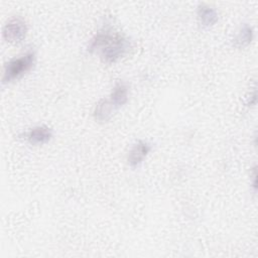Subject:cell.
<instances>
[{"mask_svg":"<svg viewBox=\"0 0 258 258\" xmlns=\"http://www.w3.org/2000/svg\"><path fill=\"white\" fill-rule=\"evenodd\" d=\"M130 48L129 40L122 34L114 32L110 26H104L90 40L88 50L99 52L101 58L108 63L116 62Z\"/></svg>","mask_w":258,"mask_h":258,"instance_id":"obj_1","label":"cell"},{"mask_svg":"<svg viewBox=\"0 0 258 258\" xmlns=\"http://www.w3.org/2000/svg\"><path fill=\"white\" fill-rule=\"evenodd\" d=\"M35 59L36 55L33 50H28L22 55L10 59L4 66L2 77L3 83H10L21 78L33 68Z\"/></svg>","mask_w":258,"mask_h":258,"instance_id":"obj_2","label":"cell"},{"mask_svg":"<svg viewBox=\"0 0 258 258\" xmlns=\"http://www.w3.org/2000/svg\"><path fill=\"white\" fill-rule=\"evenodd\" d=\"M27 29L26 21L22 17L14 16L5 23L2 30V35L6 41L18 43L24 39Z\"/></svg>","mask_w":258,"mask_h":258,"instance_id":"obj_3","label":"cell"},{"mask_svg":"<svg viewBox=\"0 0 258 258\" xmlns=\"http://www.w3.org/2000/svg\"><path fill=\"white\" fill-rule=\"evenodd\" d=\"M151 150V145L146 141H138L130 149L127 157L128 164L132 167L139 165Z\"/></svg>","mask_w":258,"mask_h":258,"instance_id":"obj_4","label":"cell"},{"mask_svg":"<svg viewBox=\"0 0 258 258\" xmlns=\"http://www.w3.org/2000/svg\"><path fill=\"white\" fill-rule=\"evenodd\" d=\"M25 137L30 144H44L51 139L52 132L51 129L46 126H36L30 129L25 134Z\"/></svg>","mask_w":258,"mask_h":258,"instance_id":"obj_5","label":"cell"},{"mask_svg":"<svg viewBox=\"0 0 258 258\" xmlns=\"http://www.w3.org/2000/svg\"><path fill=\"white\" fill-rule=\"evenodd\" d=\"M114 109L116 108L113 106L109 99H102L96 104L93 115L96 120L100 122H106L111 118Z\"/></svg>","mask_w":258,"mask_h":258,"instance_id":"obj_6","label":"cell"},{"mask_svg":"<svg viewBox=\"0 0 258 258\" xmlns=\"http://www.w3.org/2000/svg\"><path fill=\"white\" fill-rule=\"evenodd\" d=\"M198 18L202 25L212 26L218 21V12L212 6L201 4L198 7Z\"/></svg>","mask_w":258,"mask_h":258,"instance_id":"obj_7","label":"cell"},{"mask_svg":"<svg viewBox=\"0 0 258 258\" xmlns=\"http://www.w3.org/2000/svg\"><path fill=\"white\" fill-rule=\"evenodd\" d=\"M109 100L115 108L123 106L128 100V86L124 82L117 83L110 95Z\"/></svg>","mask_w":258,"mask_h":258,"instance_id":"obj_8","label":"cell"},{"mask_svg":"<svg viewBox=\"0 0 258 258\" xmlns=\"http://www.w3.org/2000/svg\"><path fill=\"white\" fill-rule=\"evenodd\" d=\"M253 39V29L251 26L248 24H244L239 32L237 33L235 39H234V44L237 47H244L250 44V42Z\"/></svg>","mask_w":258,"mask_h":258,"instance_id":"obj_9","label":"cell"},{"mask_svg":"<svg viewBox=\"0 0 258 258\" xmlns=\"http://www.w3.org/2000/svg\"><path fill=\"white\" fill-rule=\"evenodd\" d=\"M256 176H257V174H256V168H254V170H253V176H252V178H253V187H254V189H256V187H257V185H256Z\"/></svg>","mask_w":258,"mask_h":258,"instance_id":"obj_10","label":"cell"}]
</instances>
